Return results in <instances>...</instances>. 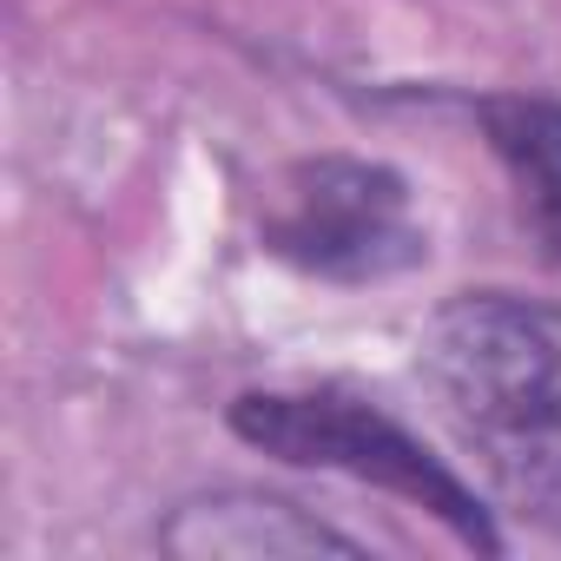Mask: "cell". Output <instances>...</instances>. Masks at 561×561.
Wrapping results in <instances>:
<instances>
[{
    "instance_id": "1",
    "label": "cell",
    "mask_w": 561,
    "mask_h": 561,
    "mask_svg": "<svg viewBox=\"0 0 561 561\" xmlns=\"http://www.w3.org/2000/svg\"><path fill=\"white\" fill-rule=\"evenodd\" d=\"M416 377L495 502L561 528V305L456 291L416 337Z\"/></svg>"
},
{
    "instance_id": "2",
    "label": "cell",
    "mask_w": 561,
    "mask_h": 561,
    "mask_svg": "<svg viewBox=\"0 0 561 561\" xmlns=\"http://www.w3.org/2000/svg\"><path fill=\"white\" fill-rule=\"evenodd\" d=\"M225 423H231L238 443H251L277 462L357 476V482L436 515L462 548L502 554V528H495L489 502L423 436H410L390 410H377L351 390H244L225 410Z\"/></svg>"
},
{
    "instance_id": "3",
    "label": "cell",
    "mask_w": 561,
    "mask_h": 561,
    "mask_svg": "<svg viewBox=\"0 0 561 561\" xmlns=\"http://www.w3.org/2000/svg\"><path fill=\"white\" fill-rule=\"evenodd\" d=\"M257 244L324 285H383L430 251L403 172L351 152L305 159L277 179V198L257 218Z\"/></svg>"
},
{
    "instance_id": "4",
    "label": "cell",
    "mask_w": 561,
    "mask_h": 561,
    "mask_svg": "<svg viewBox=\"0 0 561 561\" xmlns=\"http://www.w3.org/2000/svg\"><path fill=\"white\" fill-rule=\"evenodd\" d=\"M165 554L179 561H318V554H344L357 561L364 541L331 528L318 508L291 502V495H271V489H211L179 502L159 535Z\"/></svg>"
},
{
    "instance_id": "5",
    "label": "cell",
    "mask_w": 561,
    "mask_h": 561,
    "mask_svg": "<svg viewBox=\"0 0 561 561\" xmlns=\"http://www.w3.org/2000/svg\"><path fill=\"white\" fill-rule=\"evenodd\" d=\"M482 139L502 159L522 225L535 231L541 257L561 271V100L548 93H489L476 100Z\"/></svg>"
}]
</instances>
